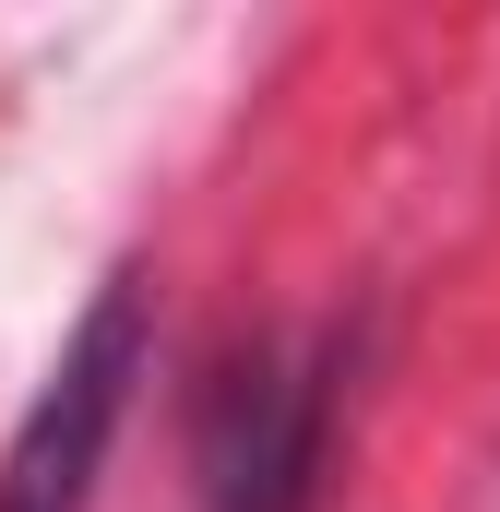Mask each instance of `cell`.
I'll use <instances>...</instances> for the list:
<instances>
[{
  "label": "cell",
  "instance_id": "obj_2",
  "mask_svg": "<svg viewBox=\"0 0 500 512\" xmlns=\"http://www.w3.org/2000/svg\"><path fill=\"white\" fill-rule=\"evenodd\" d=\"M143 358H155V286H143V262H120L0 441V512H96V477H108V441L131 417Z\"/></svg>",
  "mask_w": 500,
  "mask_h": 512
},
{
  "label": "cell",
  "instance_id": "obj_1",
  "mask_svg": "<svg viewBox=\"0 0 500 512\" xmlns=\"http://www.w3.org/2000/svg\"><path fill=\"white\" fill-rule=\"evenodd\" d=\"M346 417V334H250L191 393V477L215 512H322Z\"/></svg>",
  "mask_w": 500,
  "mask_h": 512
}]
</instances>
